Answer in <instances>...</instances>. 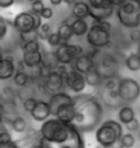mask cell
<instances>
[{"mask_svg": "<svg viewBox=\"0 0 140 148\" xmlns=\"http://www.w3.org/2000/svg\"><path fill=\"white\" fill-rule=\"evenodd\" d=\"M40 134L42 137L51 142L52 145H57L59 147L77 148L83 147L82 133L78 130L73 123L65 122L56 119H47L43 122Z\"/></svg>", "mask_w": 140, "mask_h": 148, "instance_id": "1", "label": "cell"}, {"mask_svg": "<svg viewBox=\"0 0 140 148\" xmlns=\"http://www.w3.org/2000/svg\"><path fill=\"white\" fill-rule=\"evenodd\" d=\"M74 99L76 116L73 124L81 133L94 131L100 124L103 115V109L99 101L89 95H77Z\"/></svg>", "mask_w": 140, "mask_h": 148, "instance_id": "2", "label": "cell"}, {"mask_svg": "<svg viewBox=\"0 0 140 148\" xmlns=\"http://www.w3.org/2000/svg\"><path fill=\"white\" fill-rule=\"evenodd\" d=\"M123 136L122 124L114 120L103 122L95 132V139L102 147H112L117 144Z\"/></svg>", "mask_w": 140, "mask_h": 148, "instance_id": "3", "label": "cell"}, {"mask_svg": "<svg viewBox=\"0 0 140 148\" xmlns=\"http://www.w3.org/2000/svg\"><path fill=\"white\" fill-rule=\"evenodd\" d=\"M87 42L93 48L105 47L111 42L109 31L93 21V24L87 33Z\"/></svg>", "mask_w": 140, "mask_h": 148, "instance_id": "4", "label": "cell"}, {"mask_svg": "<svg viewBox=\"0 0 140 148\" xmlns=\"http://www.w3.org/2000/svg\"><path fill=\"white\" fill-rule=\"evenodd\" d=\"M118 93L120 100L126 103H132L140 97V86L132 78H123L118 81Z\"/></svg>", "mask_w": 140, "mask_h": 148, "instance_id": "5", "label": "cell"}, {"mask_svg": "<svg viewBox=\"0 0 140 148\" xmlns=\"http://www.w3.org/2000/svg\"><path fill=\"white\" fill-rule=\"evenodd\" d=\"M56 57H57L59 64L69 65L76 60V58L83 54V48L77 44H69L68 42H64L61 45H59L56 49Z\"/></svg>", "mask_w": 140, "mask_h": 148, "instance_id": "6", "label": "cell"}, {"mask_svg": "<svg viewBox=\"0 0 140 148\" xmlns=\"http://www.w3.org/2000/svg\"><path fill=\"white\" fill-rule=\"evenodd\" d=\"M13 27L19 33H29L37 30L34 12L23 11L18 13L13 20Z\"/></svg>", "mask_w": 140, "mask_h": 148, "instance_id": "7", "label": "cell"}, {"mask_svg": "<svg viewBox=\"0 0 140 148\" xmlns=\"http://www.w3.org/2000/svg\"><path fill=\"white\" fill-rule=\"evenodd\" d=\"M65 84L72 92L80 93L85 89L87 81H85L84 74L78 71L77 69H72V70H69L67 77L65 78Z\"/></svg>", "mask_w": 140, "mask_h": 148, "instance_id": "8", "label": "cell"}, {"mask_svg": "<svg viewBox=\"0 0 140 148\" xmlns=\"http://www.w3.org/2000/svg\"><path fill=\"white\" fill-rule=\"evenodd\" d=\"M65 79L61 75L58 73L57 70H49L45 76V81H44V88L47 92L49 93H56L60 91L64 86Z\"/></svg>", "mask_w": 140, "mask_h": 148, "instance_id": "9", "label": "cell"}, {"mask_svg": "<svg viewBox=\"0 0 140 148\" xmlns=\"http://www.w3.org/2000/svg\"><path fill=\"white\" fill-rule=\"evenodd\" d=\"M48 102H49L51 110H52V115L55 116L57 113V110L60 106L64 104H72V103H74V99L69 95H67L66 92L58 91L56 93H53Z\"/></svg>", "mask_w": 140, "mask_h": 148, "instance_id": "10", "label": "cell"}, {"mask_svg": "<svg viewBox=\"0 0 140 148\" xmlns=\"http://www.w3.org/2000/svg\"><path fill=\"white\" fill-rule=\"evenodd\" d=\"M116 16L122 25L128 29H137L140 25V10L132 13H124L122 11H116Z\"/></svg>", "mask_w": 140, "mask_h": 148, "instance_id": "11", "label": "cell"}, {"mask_svg": "<svg viewBox=\"0 0 140 148\" xmlns=\"http://www.w3.org/2000/svg\"><path fill=\"white\" fill-rule=\"evenodd\" d=\"M32 117L37 122H44L46 121L49 117V115H52V110H51V106L49 102L46 101H38L37 102L35 109L31 112Z\"/></svg>", "mask_w": 140, "mask_h": 148, "instance_id": "12", "label": "cell"}, {"mask_svg": "<svg viewBox=\"0 0 140 148\" xmlns=\"http://www.w3.org/2000/svg\"><path fill=\"white\" fill-rule=\"evenodd\" d=\"M16 65L14 59L11 56H7L1 59V66H0V79L5 80L11 78L16 75Z\"/></svg>", "mask_w": 140, "mask_h": 148, "instance_id": "13", "label": "cell"}, {"mask_svg": "<svg viewBox=\"0 0 140 148\" xmlns=\"http://www.w3.org/2000/svg\"><path fill=\"white\" fill-rule=\"evenodd\" d=\"M94 67H95V64H94L93 57L89 54L88 55L82 54V55L78 56L74 60V69H77L78 71L82 73V74L88 73L89 70H91Z\"/></svg>", "mask_w": 140, "mask_h": 148, "instance_id": "14", "label": "cell"}, {"mask_svg": "<svg viewBox=\"0 0 140 148\" xmlns=\"http://www.w3.org/2000/svg\"><path fill=\"white\" fill-rule=\"evenodd\" d=\"M76 116V108L74 103L72 104H64L57 110V113L55 117L58 120L65 122V123H73Z\"/></svg>", "mask_w": 140, "mask_h": 148, "instance_id": "15", "label": "cell"}, {"mask_svg": "<svg viewBox=\"0 0 140 148\" xmlns=\"http://www.w3.org/2000/svg\"><path fill=\"white\" fill-rule=\"evenodd\" d=\"M23 63L25 64L27 68H34L38 65H42L43 63V53L38 52H23V57H22Z\"/></svg>", "mask_w": 140, "mask_h": 148, "instance_id": "16", "label": "cell"}, {"mask_svg": "<svg viewBox=\"0 0 140 148\" xmlns=\"http://www.w3.org/2000/svg\"><path fill=\"white\" fill-rule=\"evenodd\" d=\"M114 12V5H111L103 8H92L90 7V16L93 20H107Z\"/></svg>", "mask_w": 140, "mask_h": 148, "instance_id": "17", "label": "cell"}, {"mask_svg": "<svg viewBox=\"0 0 140 148\" xmlns=\"http://www.w3.org/2000/svg\"><path fill=\"white\" fill-rule=\"evenodd\" d=\"M71 13L74 19H85L90 16V5L85 1L79 0L73 5Z\"/></svg>", "mask_w": 140, "mask_h": 148, "instance_id": "18", "label": "cell"}, {"mask_svg": "<svg viewBox=\"0 0 140 148\" xmlns=\"http://www.w3.org/2000/svg\"><path fill=\"white\" fill-rule=\"evenodd\" d=\"M84 77H85L87 85L90 86V87H98L102 84V76L95 67L92 68L91 70H89L88 73H85Z\"/></svg>", "mask_w": 140, "mask_h": 148, "instance_id": "19", "label": "cell"}, {"mask_svg": "<svg viewBox=\"0 0 140 148\" xmlns=\"http://www.w3.org/2000/svg\"><path fill=\"white\" fill-rule=\"evenodd\" d=\"M71 27H72L73 33L76 36H82L85 35L89 32V25L85 19H74V21L71 23Z\"/></svg>", "mask_w": 140, "mask_h": 148, "instance_id": "20", "label": "cell"}, {"mask_svg": "<svg viewBox=\"0 0 140 148\" xmlns=\"http://www.w3.org/2000/svg\"><path fill=\"white\" fill-rule=\"evenodd\" d=\"M135 117H136L135 111H134V109L131 106H125L120 108V112H118V119H120V123H123V124L126 125L127 123L132 121Z\"/></svg>", "mask_w": 140, "mask_h": 148, "instance_id": "21", "label": "cell"}, {"mask_svg": "<svg viewBox=\"0 0 140 148\" xmlns=\"http://www.w3.org/2000/svg\"><path fill=\"white\" fill-rule=\"evenodd\" d=\"M57 32H58V34L61 36L64 42H69V41L71 40V37L74 35L71 24H70V23H67V22H62L61 24L58 27Z\"/></svg>", "mask_w": 140, "mask_h": 148, "instance_id": "22", "label": "cell"}, {"mask_svg": "<svg viewBox=\"0 0 140 148\" xmlns=\"http://www.w3.org/2000/svg\"><path fill=\"white\" fill-rule=\"evenodd\" d=\"M126 67L130 71H137L140 69V55L139 53H131L125 60Z\"/></svg>", "mask_w": 140, "mask_h": 148, "instance_id": "23", "label": "cell"}, {"mask_svg": "<svg viewBox=\"0 0 140 148\" xmlns=\"http://www.w3.org/2000/svg\"><path fill=\"white\" fill-rule=\"evenodd\" d=\"M11 126H12V128H13L14 132L22 133L26 130V122L23 117L18 116L11 122Z\"/></svg>", "mask_w": 140, "mask_h": 148, "instance_id": "24", "label": "cell"}, {"mask_svg": "<svg viewBox=\"0 0 140 148\" xmlns=\"http://www.w3.org/2000/svg\"><path fill=\"white\" fill-rule=\"evenodd\" d=\"M29 78H30V76L26 74L24 70H22V71H16V75L13 76L14 82H16V85L19 86V87L25 86L26 84L29 82Z\"/></svg>", "mask_w": 140, "mask_h": 148, "instance_id": "25", "label": "cell"}, {"mask_svg": "<svg viewBox=\"0 0 140 148\" xmlns=\"http://www.w3.org/2000/svg\"><path fill=\"white\" fill-rule=\"evenodd\" d=\"M136 139L134 137V135H131L130 133H127V134H123V136L120 140V145L122 147L125 148H130L135 145Z\"/></svg>", "mask_w": 140, "mask_h": 148, "instance_id": "26", "label": "cell"}, {"mask_svg": "<svg viewBox=\"0 0 140 148\" xmlns=\"http://www.w3.org/2000/svg\"><path fill=\"white\" fill-rule=\"evenodd\" d=\"M40 43L37 40H33V41H30V42H26V43H23L22 44V49H23V52H38L40 51Z\"/></svg>", "mask_w": 140, "mask_h": 148, "instance_id": "27", "label": "cell"}, {"mask_svg": "<svg viewBox=\"0 0 140 148\" xmlns=\"http://www.w3.org/2000/svg\"><path fill=\"white\" fill-rule=\"evenodd\" d=\"M47 42H48V44L51 46H59V45H61L62 43H64V41H62L61 36L58 34V32H56V33H51L48 35Z\"/></svg>", "mask_w": 140, "mask_h": 148, "instance_id": "28", "label": "cell"}, {"mask_svg": "<svg viewBox=\"0 0 140 148\" xmlns=\"http://www.w3.org/2000/svg\"><path fill=\"white\" fill-rule=\"evenodd\" d=\"M20 38L22 43H26L30 42V41H33V40H37V38H40L38 31L35 30V31L29 32V33H20Z\"/></svg>", "mask_w": 140, "mask_h": 148, "instance_id": "29", "label": "cell"}, {"mask_svg": "<svg viewBox=\"0 0 140 148\" xmlns=\"http://www.w3.org/2000/svg\"><path fill=\"white\" fill-rule=\"evenodd\" d=\"M12 142V136L9 132H7V130H2L0 133V147L3 148L5 145L10 144Z\"/></svg>", "mask_w": 140, "mask_h": 148, "instance_id": "30", "label": "cell"}, {"mask_svg": "<svg viewBox=\"0 0 140 148\" xmlns=\"http://www.w3.org/2000/svg\"><path fill=\"white\" fill-rule=\"evenodd\" d=\"M37 102H38V101H37L36 99H34V98H27V99L23 102V109H24L26 112L31 113V112L35 109Z\"/></svg>", "mask_w": 140, "mask_h": 148, "instance_id": "31", "label": "cell"}, {"mask_svg": "<svg viewBox=\"0 0 140 148\" xmlns=\"http://www.w3.org/2000/svg\"><path fill=\"white\" fill-rule=\"evenodd\" d=\"M88 3L92 8H103L112 5L109 0H88Z\"/></svg>", "mask_w": 140, "mask_h": 148, "instance_id": "32", "label": "cell"}, {"mask_svg": "<svg viewBox=\"0 0 140 148\" xmlns=\"http://www.w3.org/2000/svg\"><path fill=\"white\" fill-rule=\"evenodd\" d=\"M45 5L43 3L42 0H35V1H32V5H31V11L34 12V13H37V14H41L42 11L44 10Z\"/></svg>", "mask_w": 140, "mask_h": 148, "instance_id": "33", "label": "cell"}, {"mask_svg": "<svg viewBox=\"0 0 140 148\" xmlns=\"http://www.w3.org/2000/svg\"><path fill=\"white\" fill-rule=\"evenodd\" d=\"M126 128L131 133L138 132V131H139V128H140V124H139V122H138V120L135 117L131 122L127 123V124H126Z\"/></svg>", "mask_w": 140, "mask_h": 148, "instance_id": "34", "label": "cell"}, {"mask_svg": "<svg viewBox=\"0 0 140 148\" xmlns=\"http://www.w3.org/2000/svg\"><path fill=\"white\" fill-rule=\"evenodd\" d=\"M117 87H118V82H116V80L115 79H107L105 81V85H104V88L105 90H114V89H117Z\"/></svg>", "mask_w": 140, "mask_h": 148, "instance_id": "35", "label": "cell"}, {"mask_svg": "<svg viewBox=\"0 0 140 148\" xmlns=\"http://www.w3.org/2000/svg\"><path fill=\"white\" fill-rule=\"evenodd\" d=\"M0 27H1V33H0V38L3 40L7 34V21H5V16L0 18Z\"/></svg>", "mask_w": 140, "mask_h": 148, "instance_id": "36", "label": "cell"}, {"mask_svg": "<svg viewBox=\"0 0 140 148\" xmlns=\"http://www.w3.org/2000/svg\"><path fill=\"white\" fill-rule=\"evenodd\" d=\"M53 16H54V11H53L52 8H48V7H45L44 10L42 11V13H41V16L43 19H45V20L51 19Z\"/></svg>", "mask_w": 140, "mask_h": 148, "instance_id": "37", "label": "cell"}, {"mask_svg": "<svg viewBox=\"0 0 140 148\" xmlns=\"http://www.w3.org/2000/svg\"><path fill=\"white\" fill-rule=\"evenodd\" d=\"M56 70H57L59 74L61 75L62 77H64V79L67 77L68 73H69V70L67 69V67H66V65L65 64H59L57 66V68H56Z\"/></svg>", "mask_w": 140, "mask_h": 148, "instance_id": "38", "label": "cell"}, {"mask_svg": "<svg viewBox=\"0 0 140 148\" xmlns=\"http://www.w3.org/2000/svg\"><path fill=\"white\" fill-rule=\"evenodd\" d=\"M16 0H0V7L2 9H5V8H9L11 5L14 3Z\"/></svg>", "mask_w": 140, "mask_h": 148, "instance_id": "39", "label": "cell"}, {"mask_svg": "<svg viewBox=\"0 0 140 148\" xmlns=\"http://www.w3.org/2000/svg\"><path fill=\"white\" fill-rule=\"evenodd\" d=\"M111 3L114 5V7H120V5H123L126 0H109Z\"/></svg>", "mask_w": 140, "mask_h": 148, "instance_id": "40", "label": "cell"}, {"mask_svg": "<svg viewBox=\"0 0 140 148\" xmlns=\"http://www.w3.org/2000/svg\"><path fill=\"white\" fill-rule=\"evenodd\" d=\"M49 2H51L53 5H60L61 2H64V0H49Z\"/></svg>", "mask_w": 140, "mask_h": 148, "instance_id": "41", "label": "cell"}, {"mask_svg": "<svg viewBox=\"0 0 140 148\" xmlns=\"http://www.w3.org/2000/svg\"><path fill=\"white\" fill-rule=\"evenodd\" d=\"M79 0H64V2H65V3H67L68 5H74V3H76V2H78Z\"/></svg>", "mask_w": 140, "mask_h": 148, "instance_id": "42", "label": "cell"}, {"mask_svg": "<svg viewBox=\"0 0 140 148\" xmlns=\"http://www.w3.org/2000/svg\"><path fill=\"white\" fill-rule=\"evenodd\" d=\"M137 138H138V140L140 142V132L138 133V135H137Z\"/></svg>", "mask_w": 140, "mask_h": 148, "instance_id": "43", "label": "cell"}, {"mask_svg": "<svg viewBox=\"0 0 140 148\" xmlns=\"http://www.w3.org/2000/svg\"><path fill=\"white\" fill-rule=\"evenodd\" d=\"M26 1H35V0H26Z\"/></svg>", "mask_w": 140, "mask_h": 148, "instance_id": "44", "label": "cell"}, {"mask_svg": "<svg viewBox=\"0 0 140 148\" xmlns=\"http://www.w3.org/2000/svg\"><path fill=\"white\" fill-rule=\"evenodd\" d=\"M139 1H140V0H139Z\"/></svg>", "mask_w": 140, "mask_h": 148, "instance_id": "45", "label": "cell"}]
</instances>
